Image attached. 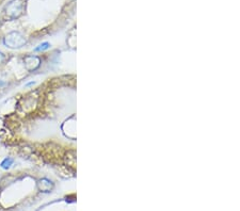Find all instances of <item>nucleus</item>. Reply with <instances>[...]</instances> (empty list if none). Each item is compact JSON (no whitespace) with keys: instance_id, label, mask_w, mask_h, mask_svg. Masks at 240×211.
Listing matches in <instances>:
<instances>
[{"instance_id":"obj_1","label":"nucleus","mask_w":240,"mask_h":211,"mask_svg":"<svg viewBox=\"0 0 240 211\" xmlns=\"http://www.w3.org/2000/svg\"><path fill=\"white\" fill-rule=\"evenodd\" d=\"M47 45V43H45V44H43V45H41V47H39V48H36L35 50H43V49H47L49 46H46Z\"/></svg>"}]
</instances>
